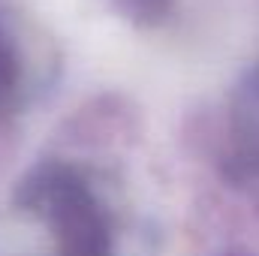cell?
I'll use <instances>...</instances> for the list:
<instances>
[{
	"instance_id": "obj_3",
	"label": "cell",
	"mask_w": 259,
	"mask_h": 256,
	"mask_svg": "<svg viewBox=\"0 0 259 256\" xmlns=\"http://www.w3.org/2000/svg\"><path fill=\"white\" fill-rule=\"evenodd\" d=\"M115 9L139 27H154L169 18L172 0H115Z\"/></svg>"
},
{
	"instance_id": "obj_2",
	"label": "cell",
	"mask_w": 259,
	"mask_h": 256,
	"mask_svg": "<svg viewBox=\"0 0 259 256\" xmlns=\"http://www.w3.org/2000/svg\"><path fill=\"white\" fill-rule=\"evenodd\" d=\"M24 106V61L15 36L0 21V118Z\"/></svg>"
},
{
	"instance_id": "obj_1",
	"label": "cell",
	"mask_w": 259,
	"mask_h": 256,
	"mask_svg": "<svg viewBox=\"0 0 259 256\" xmlns=\"http://www.w3.org/2000/svg\"><path fill=\"white\" fill-rule=\"evenodd\" d=\"M18 202L55 229L58 256H112L109 214L72 166L39 163L18 181Z\"/></svg>"
}]
</instances>
